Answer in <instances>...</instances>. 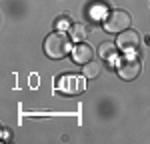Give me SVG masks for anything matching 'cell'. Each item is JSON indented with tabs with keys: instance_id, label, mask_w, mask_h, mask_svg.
<instances>
[{
	"instance_id": "obj_9",
	"label": "cell",
	"mask_w": 150,
	"mask_h": 144,
	"mask_svg": "<svg viewBox=\"0 0 150 144\" xmlns=\"http://www.w3.org/2000/svg\"><path fill=\"white\" fill-rule=\"evenodd\" d=\"M70 36H72L76 42H84L86 36H88V26H86V24H72Z\"/></svg>"
},
{
	"instance_id": "obj_6",
	"label": "cell",
	"mask_w": 150,
	"mask_h": 144,
	"mask_svg": "<svg viewBox=\"0 0 150 144\" xmlns=\"http://www.w3.org/2000/svg\"><path fill=\"white\" fill-rule=\"evenodd\" d=\"M72 58L76 64H86V62H90L94 58V50L90 44H86V42H78V46H74L72 50Z\"/></svg>"
},
{
	"instance_id": "obj_10",
	"label": "cell",
	"mask_w": 150,
	"mask_h": 144,
	"mask_svg": "<svg viewBox=\"0 0 150 144\" xmlns=\"http://www.w3.org/2000/svg\"><path fill=\"white\" fill-rule=\"evenodd\" d=\"M56 28L58 30H70V28H72V22H70L66 16H62V18L56 20Z\"/></svg>"
},
{
	"instance_id": "obj_7",
	"label": "cell",
	"mask_w": 150,
	"mask_h": 144,
	"mask_svg": "<svg viewBox=\"0 0 150 144\" xmlns=\"http://www.w3.org/2000/svg\"><path fill=\"white\" fill-rule=\"evenodd\" d=\"M102 70H104V62H100V60H90V62L82 64V74L86 78H96L98 74H102Z\"/></svg>"
},
{
	"instance_id": "obj_5",
	"label": "cell",
	"mask_w": 150,
	"mask_h": 144,
	"mask_svg": "<svg viewBox=\"0 0 150 144\" xmlns=\"http://www.w3.org/2000/svg\"><path fill=\"white\" fill-rule=\"evenodd\" d=\"M116 44H118L120 50H124L126 54H132V52L138 50V46H140V36H138L136 30H130V28H128V30H124V32H120Z\"/></svg>"
},
{
	"instance_id": "obj_11",
	"label": "cell",
	"mask_w": 150,
	"mask_h": 144,
	"mask_svg": "<svg viewBox=\"0 0 150 144\" xmlns=\"http://www.w3.org/2000/svg\"><path fill=\"white\" fill-rule=\"evenodd\" d=\"M104 10H106V8H104L102 4H100V6H92V12H90V16H92L94 20H100V18L104 16Z\"/></svg>"
},
{
	"instance_id": "obj_3",
	"label": "cell",
	"mask_w": 150,
	"mask_h": 144,
	"mask_svg": "<svg viewBox=\"0 0 150 144\" xmlns=\"http://www.w3.org/2000/svg\"><path fill=\"white\" fill-rule=\"evenodd\" d=\"M58 90L62 92V94H80L86 90V76H78V74H64V76H60V80H58Z\"/></svg>"
},
{
	"instance_id": "obj_2",
	"label": "cell",
	"mask_w": 150,
	"mask_h": 144,
	"mask_svg": "<svg viewBox=\"0 0 150 144\" xmlns=\"http://www.w3.org/2000/svg\"><path fill=\"white\" fill-rule=\"evenodd\" d=\"M130 24H132V18L126 10H110L106 20H104V28H106V32L120 34V32L130 28Z\"/></svg>"
},
{
	"instance_id": "obj_4",
	"label": "cell",
	"mask_w": 150,
	"mask_h": 144,
	"mask_svg": "<svg viewBox=\"0 0 150 144\" xmlns=\"http://www.w3.org/2000/svg\"><path fill=\"white\" fill-rule=\"evenodd\" d=\"M140 68H142L140 66V60L134 54L122 56V58L118 60V64H116V72H118V76L122 80H134L140 74Z\"/></svg>"
},
{
	"instance_id": "obj_8",
	"label": "cell",
	"mask_w": 150,
	"mask_h": 144,
	"mask_svg": "<svg viewBox=\"0 0 150 144\" xmlns=\"http://www.w3.org/2000/svg\"><path fill=\"white\" fill-rule=\"evenodd\" d=\"M116 50H118V44H114V42H102L100 48H98V56L102 60H112V58H116Z\"/></svg>"
},
{
	"instance_id": "obj_1",
	"label": "cell",
	"mask_w": 150,
	"mask_h": 144,
	"mask_svg": "<svg viewBox=\"0 0 150 144\" xmlns=\"http://www.w3.org/2000/svg\"><path fill=\"white\" fill-rule=\"evenodd\" d=\"M70 50H72L70 38L64 34L62 30H58V32H52V34L46 36V40H44V52H46L48 58H52V60L64 58V56L68 54Z\"/></svg>"
}]
</instances>
